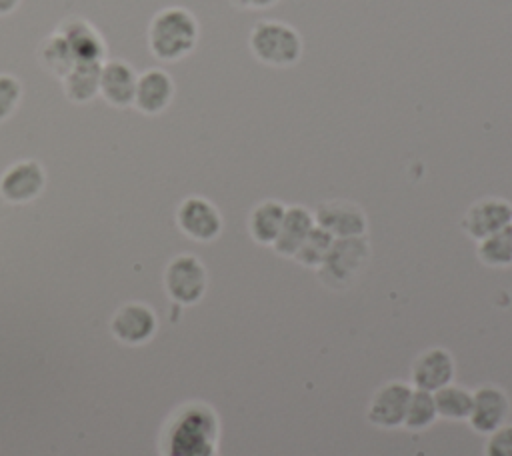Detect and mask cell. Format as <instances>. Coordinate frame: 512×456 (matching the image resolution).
<instances>
[{"mask_svg":"<svg viewBox=\"0 0 512 456\" xmlns=\"http://www.w3.org/2000/svg\"><path fill=\"white\" fill-rule=\"evenodd\" d=\"M334 236L320 226H314L302 246L296 250L294 260L306 268H320L330 254Z\"/></svg>","mask_w":512,"mask_h":456,"instance_id":"23","label":"cell"},{"mask_svg":"<svg viewBox=\"0 0 512 456\" xmlns=\"http://www.w3.org/2000/svg\"><path fill=\"white\" fill-rule=\"evenodd\" d=\"M136 80L138 74L128 62L120 58L104 60L100 68L98 96H102L114 108H128L134 104Z\"/></svg>","mask_w":512,"mask_h":456,"instance_id":"12","label":"cell"},{"mask_svg":"<svg viewBox=\"0 0 512 456\" xmlns=\"http://www.w3.org/2000/svg\"><path fill=\"white\" fill-rule=\"evenodd\" d=\"M112 334L124 344H144L156 332V316L150 306L142 302H128L120 306L112 318Z\"/></svg>","mask_w":512,"mask_h":456,"instance_id":"16","label":"cell"},{"mask_svg":"<svg viewBox=\"0 0 512 456\" xmlns=\"http://www.w3.org/2000/svg\"><path fill=\"white\" fill-rule=\"evenodd\" d=\"M22 98V84L12 74H0V122L8 120Z\"/></svg>","mask_w":512,"mask_h":456,"instance_id":"25","label":"cell"},{"mask_svg":"<svg viewBox=\"0 0 512 456\" xmlns=\"http://www.w3.org/2000/svg\"><path fill=\"white\" fill-rule=\"evenodd\" d=\"M216 418L206 406L186 410L172 432V456H212Z\"/></svg>","mask_w":512,"mask_h":456,"instance_id":"3","label":"cell"},{"mask_svg":"<svg viewBox=\"0 0 512 456\" xmlns=\"http://www.w3.org/2000/svg\"><path fill=\"white\" fill-rule=\"evenodd\" d=\"M174 92L176 88L168 72H164L162 68H148L146 72L138 74L132 106H136V110H140L142 114L154 116L170 106Z\"/></svg>","mask_w":512,"mask_h":456,"instance_id":"15","label":"cell"},{"mask_svg":"<svg viewBox=\"0 0 512 456\" xmlns=\"http://www.w3.org/2000/svg\"><path fill=\"white\" fill-rule=\"evenodd\" d=\"M198 22L182 6L158 10L148 24V48L160 62H178L188 56L198 42Z\"/></svg>","mask_w":512,"mask_h":456,"instance_id":"1","label":"cell"},{"mask_svg":"<svg viewBox=\"0 0 512 456\" xmlns=\"http://www.w3.org/2000/svg\"><path fill=\"white\" fill-rule=\"evenodd\" d=\"M46 184V174L40 162L20 160L0 176V196L10 204H26L34 200Z\"/></svg>","mask_w":512,"mask_h":456,"instance_id":"8","label":"cell"},{"mask_svg":"<svg viewBox=\"0 0 512 456\" xmlns=\"http://www.w3.org/2000/svg\"><path fill=\"white\" fill-rule=\"evenodd\" d=\"M366 258H368V244L362 236L334 238L328 258L318 270L326 282L344 284L352 280V276L362 268Z\"/></svg>","mask_w":512,"mask_h":456,"instance_id":"6","label":"cell"},{"mask_svg":"<svg viewBox=\"0 0 512 456\" xmlns=\"http://www.w3.org/2000/svg\"><path fill=\"white\" fill-rule=\"evenodd\" d=\"M486 456H512V424H502L494 432H490L486 446Z\"/></svg>","mask_w":512,"mask_h":456,"instance_id":"26","label":"cell"},{"mask_svg":"<svg viewBox=\"0 0 512 456\" xmlns=\"http://www.w3.org/2000/svg\"><path fill=\"white\" fill-rule=\"evenodd\" d=\"M284 212L286 206L278 200H264L256 204L248 216V232L254 238V242L272 246L280 232Z\"/></svg>","mask_w":512,"mask_h":456,"instance_id":"19","label":"cell"},{"mask_svg":"<svg viewBox=\"0 0 512 456\" xmlns=\"http://www.w3.org/2000/svg\"><path fill=\"white\" fill-rule=\"evenodd\" d=\"M234 2L244 8H268V6L276 4L278 0H234Z\"/></svg>","mask_w":512,"mask_h":456,"instance_id":"27","label":"cell"},{"mask_svg":"<svg viewBox=\"0 0 512 456\" xmlns=\"http://www.w3.org/2000/svg\"><path fill=\"white\" fill-rule=\"evenodd\" d=\"M176 224L188 238L198 242H210L222 232V216L218 208L202 196H188L180 202Z\"/></svg>","mask_w":512,"mask_h":456,"instance_id":"5","label":"cell"},{"mask_svg":"<svg viewBox=\"0 0 512 456\" xmlns=\"http://www.w3.org/2000/svg\"><path fill=\"white\" fill-rule=\"evenodd\" d=\"M478 258L492 268H502L512 264V230L510 226L494 232L478 242Z\"/></svg>","mask_w":512,"mask_h":456,"instance_id":"22","label":"cell"},{"mask_svg":"<svg viewBox=\"0 0 512 456\" xmlns=\"http://www.w3.org/2000/svg\"><path fill=\"white\" fill-rule=\"evenodd\" d=\"M316 226L314 214L304 206H288L284 212V220L280 232L272 244L274 252L286 258H294L296 250L308 238L312 228Z\"/></svg>","mask_w":512,"mask_h":456,"instance_id":"17","label":"cell"},{"mask_svg":"<svg viewBox=\"0 0 512 456\" xmlns=\"http://www.w3.org/2000/svg\"><path fill=\"white\" fill-rule=\"evenodd\" d=\"M510 230H512V224H510Z\"/></svg>","mask_w":512,"mask_h":456,"instance_id":"29","label":"cell"},{"mask_svg":"<svg viewBox=\"0 0 512 456\" xmlns=\"http://www.w3.org/2000/svg\"><path fill=\"white\" fill-rule=\"evenodd\" d=\"M454 378V358L446 348H428L416 356L410 380L412 386L426 392H436L442 386L450 384Z\"/></svg>","mask_w":512,"mask_h":456,"instance_id":"11","label":"cell"},{"mask_svg":"<svg viewBox=\"0 0 512 456\" xmlns=\"http://www.w3.org/2000/svg\"><path fill=\"white\" fill-rule=\"evenodd\" d=\"M208 286L204 264L192 254H178L164 270V288L178 304H196Z\"/></svg>","mask_w":512,"mask_h":456,"instance_id":"4","label":"cell"},{"mask_svg":"<svg viewBox=\"0 0 512 456\" xmlns=\"http://www.w3.org/2000/svg\"><path fill=\"white\" fill-rule=\"evenodd\" d=\"M68 42L76 62H104L106 60V42L98 28L80 16L66 18L56 28Z\"/></svg>","mask_w":512,"mask_h":456,"instance_id":"14","label":"cell"},{"mask_svg":"<svg viewBox=\"0 0 512 456\" xmlns=\"http://www.w3.org/2000/svg\"><path fill=\"white\" fill-rule=\"evenodd\" d=\"M100 68L102 62H76L62 78L64 96L76 104L94 100L100 90Z\"/></svg>","mask_w":512,"mask_h":456,"instance_id":"18","label":"cell"},{"mask_svg":"<svg viewBox=\"0 0 512 456\" xmlns=\"http://www.w3.org/2000/svg\"><path fill=\"white\" fill-rule=\"evenodd\" d=\"M510 224L512 204L502 198H482L474 202L462 220L466 234L478 242L494 232L508 228Z\"/></svg>","mask_w":512,"mask_h":456,"instance_id":"10","label":"cell"},{"mask_svg":"<svg viewBox=\"0 0 512 456\" xmlns=\"http://www.w3.org/2000/svg\"><path fill=\"white\" fill-rule=\"evenodd\" d=\"M248 46L268 66H292L302 54L298 32L278 20H260L250 32Z\"/></svg>","mask_w":512,"mask_h":456,"instance_id":"2","label":"cell"},{"mask_svg":"<svg viewBox=\"0 0 512 456\" xmlns=\"http://www.w3.org/2000/svg\"><path fill=\"white\" fill-rule=\"evenodd\" d=\"M316 226L330 232L334 238H352L364 236L366 216L360 206L348 200H330L318 204L314 212Z\"/></svg>","mask_w":512,"mask_h":456,"instance_id":"9","label":"cell"},{"mask_svg":"<svg viewBox=\"0 0 512 456\" xmlns=\"http://www.w3.org/2000/svg\"><path fill=\"white\" fill-rule=\"evenodd\" d=\"M436 418H438V414H436L434 394L426 392V390L412 388V394H410V400H408V408H406V416H404L402 426L408 428V430H424Z\"/></svg>","mask_w":512,"mask_h":456,"instance_id":"24","label":"cell"},{"mask_svg":"<svg viewBox=\"0 0 512 456\" xmlns=\"http://www.w3.org/2000/svg\"><path fill=\"white\" fill-rule=\"evenodd\" d=\"M22 0H0V16H8L12 14Z\"/></svg>","mask_w":512,"mask_h":456,"instance_id":"28","label":"cell"},{"mask_svg":"<svg viewBox=\"0 0 512 456\" xmlns=\"http://www.w3.org/2000/svg\"><path fill=\"white\" fill-rule=\"evenodd\" d=\"M36 56H38L40 66H42L48 74H52L54 78H60V80H62V78L72 70V66L76 64V58H74V54H72L68 42L64 40V36H62L58 30H54L52 34H48V36L40 42Z\"/></svg>","mask_w":512,"mask_h":456,"instance_id":"20","label":"cell"},{"mask_svg":"<svg viewBox=\"0 0 512 456\" xmlns=\"http://www.w3.org/2000/svg\"><path fill=\"white\" fill-rule=\"evenodd\" d=\"M410 394H412V386L402 380H392L382 384L374 392L368 404V412H366L368 420L380 428L402 426Z\"/></svg>","mask_w":512,"mask_h":456,"instance_id":"7","label":"cell"},{"mask_svg":"<svg viewBox=\"0 0 512 456\" xmlns=\"http://www.w3.org/2000/svg\"><path fill=\"white\" fill-rule=\"evenodd\" d=\"M508 396L498 386H480L472 392V410L468 422L478 434H490L506 422Z\"/></svg>","mask_w":512,"mask_h":456,"instance_id":"13","label":"cell"},{"mask_svg":"<svg viewBox=\"0 0 512 456\" xmlns=\"http://www.w3.org/2000/svg\"><path fill=\"white\" fill-rule=\"evenodd\" d=\"M434 394V404H436V414L446 420H468L470 410H472V392L446 384L440 390L432 392Z\"/></svg>","mask_w":512,"mask_h":456,"instance_id":"21","label":"cell"}]
</instances>
